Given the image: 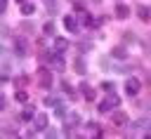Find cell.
<instances>
[{"instance_id":"d6986e66","label":"cell","mask_w":151,"mask_h":139,"mask_svg":"<svg viewBox=\"0 0 151 139\" xmlns=\"http://www.w3.org/2000/svg\"><path fill=\"white\" fill-rule=\"evenodd\" d=\"M14 97H17V101H26V99H28V94H26V92H17Z\"/></svg>"},{"instance_id":"ac0fdd59","label":"cell","mask_w":151,"mask_h":139,"mask_svg":"<svg viewBox=\"0 0 151 139\" xmlns=\"http://www.w3.org/2000/svg\"><path fill=\"white\" fill-rule=\"evenodd\" d=\"M76 71H78V73H85V64L78 61V59H76Z\"/></svg>"},{"instance_id":"6da1fadb","label":"cell","mask_w":151,"mask_h":139,"mask_svg":"<svg viewBox=\"0 0 151 139\" xmlns=\"http://www.w3.org/2000/svg\"><path fill=\"white\" fill-rule=\"evenodd\" d=\"M116 106H120V99H118L113 92H109V97H106V99H101L97 108H99V113H109V111H113Z\"/></svg>"},{"instance_id":"7402d4cb","label":"cell","mask_w":151,"mask_h":139,"mask_svg":"<svg viewBox=\"0 0 151 139\" xmlns=\"http://www.w3.org/2000/svg\"><path fill=\"white\" fill-rule=\"evenodd\" d=\"M17 2H19V5H21V2H26V0H17Z\"/></svg>"},{"instance_id":"2e32d148","label":"cell","mask_w":151,"mask_h":139,"mask_svg":"<svg viewBox=\"0 0 151 139\" xmlns=\"http://www.w3.org/2000/svg\"><path fill=\"white\" fill-rule=\"evenodd\" d=\"M113 87H116V85H113V82H109V80H104V82H101V90H104L106 94H109V92H113Z\"/></svg>"},{"instance_id":"8992f818","label":"cell","mask_w":151,"mask_h":139,"mask_svg":"<svg viewBox=\"0 0 151 139\" xmlns=\"http://www.w3.org/2000/svg\"><path fill=\"white\" fill-rule=\"evenodd\" d=\"M33 127H35L38 132H40V130H45V127H47V115H45V113L35 115V118H33Z\"/></svg>"},{"instance_id":"9a60e30c","label":"cell","mask_w":151,"mask_h":139,"mask_svg":"<svg viewBox=\"0 0 151 139\" xmlns=\"http://www.w3.org/2000/svg\"><path fill=\"white\" fill-rule=\"evenodd\" d=\"M42 31H45V35H52V33H54V24H52V21H47V24L42 26Z\"/></svg>"},{"instance_id":"7c38bea8","label":"cell","mask_w":151,"mask_h":139,"mask_svg":"<svg viewBox=\"0 0 151 139\" xmlns=\"http://www.w3.org/2000/svg\"><path fill=\"white\" fill-rule=\"evenodd\" d=\"M111 54H113V57H118V59H127V49H125V47H120V45H118V47H113V52H111Z\"/></svg>"},{"instance_id":"52a82bcc","label":"cell","mask_w":151,"mask_h":139,"mask_svg":"<svg viewBox=\"0 0 151 139\" xmlns=\"http://www.w3.org/2000/svg\"><path fill=\"white\" fill-rule=\"evenodd\" d=\"M64 26H66L71 33H78V19H76V16H64Z\"/></svg>"},{"instance_id":"277c9868","label":"cell","mask_w":151,"mask_h":139,"mask_svg":"<svg viewBox=\"0 0 151 139\" xmlns=\"http://www.w3.org/2000/svg\"><path fill=\"white\" fill-rule=\"evenodd\" d=\"M14 54H17V57H26V54H28V49H26V40H19V38L14 40Z\"/></svg>"},{"instance_id":"30bf717a","label":"cell","mask_w":151,"mask_h":139,"mask_svg":"<svg viewBox=\"0 0 151 139\" xmlns=\"http://www.w3.org/2000/svg\"><path fill=\"white\" fill-rule=\"evenodd\" d=\"M33 12H35V5L33 2H21V14L24 16H31Z\"/></svg>"},{"instance_id":"e0dca14e","label":"cell","mask_w":151,"mask_h":139,"mask_svg":"<svg viewBox=\"0 0 151 139\" xmlns=\"http://www.w3.org/2000/svg\"><path fill=\"white\" fill-rule=\"evenodd\" d=\"M33 118V108H24L21 111V120H31Z\"/></svg>"},{"instance_id":"7a4b0ae2","label":"cell","mask_w":151,"mask_h":139,"mask_svg":"<svg viewBox=\"0 0 151 139\" xmlns=\"http://www.w3.org/2000/svg\"><path fill=\"white\" fill-rule=\"evenodd\" d=\"M139 90H142V82H139L137 78H127V80H125V94H127V97H134Z\"/></svg>"},{"instance_id":"ffe728a7","label":"cell","mask_w":151,"mask_h":139,"mask_svg":"<svg viewBox=\"0 0 151 139\" xmlns=\"http://www.w3.org/2000/svg\"><path fill=\"white\" fill-rule=\"evenodd\" d=\"M7 9V0H0V12H5Z\"/></svg>"},{"instance_id":"4fadbf2b","label":"cell","mask_w":151,"mask_h":139,"mask_svg":"<svg viewBox=\"0 0 151 139\" xmlns=\"http://www.w3.org/2000/svg\"><path fill=\"white\" fill-rule=\"evenodd\" d=\"M54 115H57V118H64V115H66V104L59 101V104L54 106Z\"/></svg>"},{"instance_id":"9c48e42d","label":"cell","mask_w":151,"mask_h":139,"mask_svg":"<svg viewBox=\"0 0 151 139\" xmlns=\"http://www.w3.org/2000/svg\"><path fill=\"white\" fill-rule=\"evenodd\" d=\"M113 123H118V125L123 127V125H127L130 120H127V115H125L123 111H116V113H113Z\"/></svg>"},{"instance_id":"ba28073f","label":"cell","mask_w":151,"mask_h":139,"mask_svg":"<svg viewBox=\"0 0 151 139\" xmlns=\"http://www.w3.org/2000/svg\"><path fill=\"white\" fill-rule=\"evenodd\" d=\"M137 14H139V19H144V21H149V19H151V7H146V5H142V7H137Z\"/></svg>"},{"instance_id":"3957f363","label":"cell","mask_w":151,"mask_h":139,"mask_svg":"<svg viewBox=\"0 0 151 139\" xmlns=\"http://www.w3.org/2000/svg\"><path fill=\"white\" fill-rule=\"evenodd\" d=\"M38 82H40V87L50 90V87H52V73H50L47 68H40V73H38Z\"/></svg>"},{"instance_id":"5b68a950","label":"cell","mask_w":151,"mask_h":139,"mask_svg":"<svg viewBox=\"0 0 151 139\" xmlns=\"http://www.w3.org/2000/svg\"><path fill=\"white\" fill-rule=\"evenodd\" d=\"M113 12H116V16H118V19H127V16H130V7H127V5H123V2H118Z\"/></svg>"},{"instance_id":"44dd1931","label":"cell","mask_w":151,"mask_h":139,"mask_svg":"<svg viewBox=\"0 0 151 139\" xmlns=\"http://www.w3.org/2000/svg\"><path fill=\"white\" fill-rule=\"evenodd\" d=\"M146 134H149V137H151V123H149V130H146Z\"/></svg>"},{"instance_id":"5bb4252c","label":"cell","mask_w":151,"mask_h":139,"mask_svg":"<svg viewBox=\"0 0 151 139\" xmlns=\"http://www.w3.org/2000/svg\"><path fill=\"white\" fill-rule=\"evenodd\" d=\"M54 47H57V52H64V49L68 47V42H66L64 38H57V40H54Z\"/></svg>"},{"instance_id":"8fae6325","label":"cell","mask_w":151,"mask_h":139,"mask_svg":"<svg viewBox=\"0 0 151 139\" xmlns=\"http://www.w3.org/2000/svg\"><path fill=\"white\" fill-rule=\"evenodd\" d=\"M80 92H83V97H85L87 101H92V99H94V90H92L90 85H80Z\"/></svg>"}]
</instances>
